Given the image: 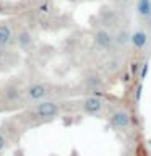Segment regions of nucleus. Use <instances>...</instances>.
I'll use <instances>...</instances> for the list:
<instances>
[{"mask_svg":"<svg viewBox=\"0 0 151 156\" xmlns=\"http://www.w3.org/2000/svg\"><path fill=\"white\" fill-rule=\"evenodd\" d=\"M34 112H36V115L39 119H52V117L58 115L60 107L52 101H41L34 107Z\"/></svg>","mask_w":151,"mask_h":156,"instance_id":"f257e3e1","label":"nucleus"},{"mask_svg":"<svg viewBox=\"0 0 151 156\" xmlns=\"http://www.w3.org/2000/svg\"><path fill=\"white\" fill-rule=\"evenodd\" d=\"M109 122L114 129H119V130L128 129L130 127V114L125 109H117L109 115Z\"/></svg>","mask_w":151,"mask_h":156,"instance_id":"f03ea898","label":"nucleus"},{"mask_svg":"<svg viewBox=\"0 0 151 156\" xmlns=\"http://www.w3.org/2000/svg\"><path fill=\"white\" fill-rule=\"evenodd\" d=\"M47 94H49V88L46 85H42V83H33V85H29L26 88V96H28V99H31V101L41 102Z\"/></svg>","mask_w":151,"mask_h":156,"instance_id":"7ed1b4c3","label":"nucleus"},{"mask_svg":"<svg viewBox=\"0 0 151 156\" xmlns=\"http://www.w3.org/2000/svg\"><path fill=\"white\" fill-rule=\"evenodd\" d=\"M94 44L99 49L107 51V49H111L115 44V37L112 36L107 29H99V31H96V34H94Z\"/></svg>","mask_w":151,"mask_h":156,"instance_id":"20e7f679","label":"nucleus"},{"mask_svg":"<svg viewBox=\"0 0 151 156\" xmlns=\"http://www.w3.org/2000/svg\"><path fill=\"white\" fill-rule=\"evenodd\" d=\"M102 106H104V104H102V101L99 99V98H96V96H88L81 102L83 112H86V114H90V115L99 114V112L102 111Z\"/></svg>","mask_w":151,"mask_h":156,"instance_id":"39448f33","label":"nucleus"},{"mask_svg":"<svg viewBox=\"0 0 151 156\" xmlns=\"http://www.w3.org/2000/svg\"><path fill=\"white\" fill-rule=\"evenodd\" d=\"M13 41V31L7 23H0V47H7Z\"/></svg>","mask_w":151,"mask_h":156,"instance_id":"423d86ee","label":"nucleus"},{"mask_svg":"<svg viewBox=\"0 0 151 156\" xmlns=\"http://www.w3.org/2000/svg\"><path fill=\"white\" fill-rule=\"evenodd\" d=\"M130 42L135 49H143L146 44H148V34H146V31H143V29H138V31H135L132 34Z\"/></svg>","mask_w":151,"mask_h":156,"instance_id":"0eeeda50","label":"nucleus"},{"mask_svg":"<svg viewBox=\"0 0 151 156\" xmlns=\"http://www.w3.org/2000/svg\"><path fill=\"white\" fill-rule=\"evenodd\" d=\"M136 12L143 20L151 18V0H136Z\"/></svg>","mask_w":151,"mask_h":156,"instance_id":"6e6552de","label":"nucleus"},{"mask_svg":"<svg viewBox=\"0 0 151 156\" xmlns=\"http://www.w3.org/2000/svg\"><path fill=\"white\" fill-rule=\"evenodd\" d=\"M16 42H18V46L19 47H28V46H31V42H33V36H31V33L26 31V29H21V31L18 33V36H16Z\"/></svg>","mask_w":151,"mask_h":156,"instance_id":"1a4fd4ad","label":"nucleus"},{"mask_svg":"<svg viewBox=\"0 0 151 156\" xmlns=\"http://www.w3.org/2000/svg\"><path fill=\"white\" fill-rule=\"evenodd\" d=\"M114 37H115V44H117V46H125L127 42L132 41V34L127 31V29H120Z\"/></svg>","mask_w":151,"mask_h":156,"instance_id":"9d476101","label":"nucleus"},{"mask_svg":"<svg viewBox=\"0 0 151 156\" xmlns=\"http://www.w3.org/2000/svg\"><path fill=\"white\" fill-rule=\"evenodd\" d=\"M3 94H5V98H7L8 101H15V99L19 98V88L15 86V85H8L3 90Z\"/></svg>","mask_w":151,"mask_h":156,"instance_id":"9b49d317","label":"nucleus"},{"mask_svg":"<svg viewBox=\"0 0 151 156\" xmlns=\"http://www.w3.org/2000/svg\"><path fill=\"white\" fill-rule=\"evenodd\" d=\"M148 62H145L143 65H141V72H140V80H145V76H146V73H148Z\"/></svg>","mask_w":151,"mask_h":156,"instance_id":"f8f14e48","label":"nucleus"},{"mask_svg":"<svg viewBox=\"0 0 151 156\" xmlns=\"http://www.w3.org/2000/svg\"><path fill=\"white\" fill-rule=\"evenodd\" d=\"M5 146H7V140H5V136L0 133V153L5 150Z\"/></svg>","mask_w":151,"mask_h":156,"instance_id":"ddd939ff","label":"nucleus"},{"mask_svg":"<svg viewBox=\"0 0 151 156\" xmlns=\"http://www.w3.org/2000/svg\"><path fill=\"white\" fill-rule=\"evenodd\" d=\"M138 68H140V63H138V62H133V63H132V73H133V75H136V73H138Z\"/></svg>","mask_w":151,"mask_h":156,"instance_id":"4468645a","label":"nucleus"},{"mask_svg":"<svg viewBox=\"0 0 151 156\" xmlns=\"http://www.w3.org/2000/svg\"><path fill=\"white\" fill-rule=\"evenodd\" d=\"M140 94H141V86H138V90H136V101L140 99Z\"/></svg>","mask_w":151,"mask_h":156,"instance_id":"2eb2a0df","label":"nucleus"},{"mask_svg":"<svg viewBox=\"0 0 151 156\" xmlns=\"http://www.w3.org/2000/svg\"><path fill=\"white\" fill-rule=\"evenodd\" d=\"M2 55H3V52H2V47H0V58H2Z\"/></svg>","mask_w":151,"mask_h":156,"instance_id":"dca6fc26","label":"nucleus"},{"mask_svg":"<svg viewBox=\"0 0 151 156\" xmlns=\"http://www.w3.org/2000/svg\"><path fill=\"white\" fill-rule=\"evenodd\" d=\"M124 156H132V154H124Z\"/></svg>","mask_w":151,"mask_h":156,"instance_id":"f3484780","label":"nucleus"}]
</instances>
